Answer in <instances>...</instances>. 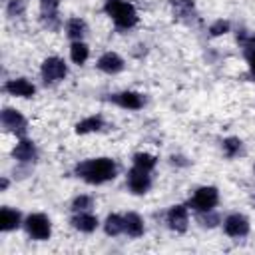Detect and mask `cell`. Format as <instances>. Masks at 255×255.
Instances as JSON below:
<instances>
[{"label":"cell","mask_w":255,"mask_h":255,"mask_svg":"<svg viewBox=\"0 0 255 255\" xmlns=\"http://www.w3.org/2000/svg\"><path fill=\"white\" fill-rule=\"evenodd\" d=\"M157 163V157L153 153H147V151H137L133 155V165L139 167V169H145V171H151Z\"/></svg>","instance_id":"cell-22"},{"label":"cell","mask_w":255,"mask_h":255,"mask_svg":"<svg viewBox=\"0 0 255 255\" xmlns=\"http://www.w3.org/2000/svg\"><path fill=\"white\" fill-rule=\"evenodd\" d=\"M20 225H24L20 211H18V209H12V207H8V205H4V207L0 209V229H2L4 233H8V231L18 229Z\"/></svg>","instance_id":"cell-15"},{"label":"cell","mask_w":255,"mask_h":255,"mask_svg":"<svg viewBox=\"0 0 255 255\" xmlns=\"http://www.w3.org/2000/svg\"><path fill=\"white\" fill-rule=\"evenodd\" d=\"M0 122H2V128L8 131V133H14V135H24L26 129H28V122L26 118L22 116V112H18L16 108H4L0 112Z\"/></svg>","instance_id":"cell-6"},{"label":"cell","mask_w":255,"mask_h":255,"mask_svg":"<svg viewBox=\"0 0 255 255\" xmlns=\"http://www.w3.org/2000/svg\"><path fill=\"white\" fill-rule=\"evenodd\" d=\"M98 70L100 72H104V74H118V72H122L124 70V58L120 56V54H116V52H106V54H102L100 58H98Z\"/></svg>","instance_id":"cell-13"},{"label":"cell","mask_w":255,"mask_h":255,"mask_svg":"<svg viewBox=\"0 0 255 255\" xmlns=\"http://www.w3.org/2000/svg\"><path fill=\"white\" fill-rule=\"evenodd\" d=\"M197 221H199L201 227L211 229V227H215V225L221 223V217L217 213H213V209H211V211H199L197 213Z\"/></svg>","instance_id":"cell-24"},{"label":"cell","mask_w":255,"mask_h":255,"mask_svg":"<svg viewBox=\"0 0 255 255\" xmlns=\"http://www.w3.org/2000/svg\"><path fill=\"white\" fill-rule=\"evenodd\" d=\"M94 207V197L92 195H76L74 201H72V211L78 213V211H90Z\"/></svg>","instance_id":"cell-25"},{"label":"cell","mask_w":255,"mask_h":255,"mask_svg":"<svg viewBox=\"0 0 255 255\" xmlns=\"http://www.w3.org/2000/svg\"><path fill=\"white\" fill-rule=\"evenodd\" d=\"M40 72H42V78L46 84H58L62 82L66 76H68V66L62 58L58 56H48L42 66H40Z\"/></svg>","instance_id":"cell-5"},{"label":"cell","mask_w":255,"mask_h":255,"mask_svg":"<svg viewBox=\"0 0 255 255\" xmlns=\"http://www.w3.org/2000/svg\"><path fill=\"white\" fill-rule=\"evenodd\" d=\"M70 223H72V227L76 231H82V233H92L100 225L98 217L92 215L90 211H78V213H74V217L70 219Z\"/></svg>","instance_id":"cell-14"},{"label":"cell","mask_w":255,"mask_h":255,"mask_svg":"<svg viewBox=\"0 0 255 255\" xmlns=\"http://www.w3.org/2000/svg\"><path fill=\"white\" fill-rule=\"evenodd\" d=\"M74 173L90 185H102L116 177L118 165L112 157H94V159H86V161L78 163Z\"/></svg>","instance_id":"cell-1"},{"label":"cell","mask_w":255,"mask_h":255,"mask_svg":"<svg viewBox=\"0 0 255 255\" xmlns=\"http://www.w3.org/2000/svg\"><path fill=\"white\" fill-rule=\"evenodd\" d=\"M104 231L106 235L110 237H118L126 231V221H124V215H118V213H110L104 221Z\"/></svg>","instance_id":"cell-18"},{"label":"cell","mask_w":255,"mask_h":255,"mask_svg":"<svg viewBox=\"0 0 255 255\" xmlns=\"http://www.w3.org/2000/svg\"><path fill=\"white\" fill-rule=\"evenodd\" d=\"M229 22L227 20H223V18H219V20H215L211 26H209V36H213V38H217V36H223V34H227L229 32Z\"/></svg>","instance_id":"cell-27"},{"label":"cell","mask_w":255,"mask_h":255,"mask_svg":"<svg viewBox=\"0 0 255 255\" xmlns=\"http://www.w3.org/2000/svg\"><path fill=\"white\" fill-rule=\"evenodd\" d=\"M245 60H247V66H249V72H251V76L255 78V46H251V48H245Z\"/></svg>","instance_id":"cell-30"},{"label":"cell","mask_w":255,"mask_h":255,"mask_svg":"<svg viewBox=\"0 0 255 255\" xmlns=\"http://www.w3.org/2000/svg\"><path fill=\"white\" fill-rule=\"evenodd\" d=\"M58 8H60V0H40V10H42V16H48V14H58Z\"/></svg>","instance_id":"cell-29"},{"label":"cell","mask_w":255,"mask_h":255,"mask_svg":"<svg viewBox=\"0 0 255 255\" xmlns=\"http://www.w3.org/2000/svg\"><path fill=\"white\" fill-rule=\"evenodd\" d=\"M6 189H8V179L2 177V181H0V191H6Z\"/></svg>","instance_id":"cell-31"},{"label":"cell","mask_w":255,"mask_h":255,"mask_svg":"<svg viewBox=\"0 0 255 255\" xmlns=\"http://www.w3.org/2000/svg\"><path fill=\"white\" fill-rule=\"evenodd\" d=\"M223 231L229 237H245L249 233V219L241 213H231L223 219Z\"/></svg>","instance_id":"cell-9"},{"label":"cell","mask_w":255,"mask_h":255,"mask_svg":"<svg viewBox=\"0 0 255 255\" xmlns=\"http://www.w3.org/2000/svg\"><path fill=\"white\" fill-rule=\"evenodd\" d=\"M128 187L133 195H143L149 187H151V177H149V171L145 169H139V167H131L128 171Z\"/></svg>","instance_id":"cell-7"},{"label":"cell","mask_w":255,"mask_h":255,"mask_svg":"<svg viewBox=\"0 0 255 255\" xmlns=\"http://www.w3.org/2000/svg\"><path fill=\"white\" fill-rule=\"evenodd\" d=\"M187 209H189L187 205H173V207H169V211L165 213L167 227L173 229L175 233H183V231H187V225H189Z\"/></svg>","instance_id":"cell-8"},{"label":"cell","mask_w":255,"mask_h":255,"mask_svg":"<svg viewBox=\"0 0 255 255\" xmlns=\"http://www.w3.org/2000/svg\"><path fill=\"white\" fill-rule=\"evenodd\" d=\"M104 128V118L102 116H90V118H84L82 122L76 124L74 131L78 135H86V133H94V131H100Z\"/></svg>","instance_id":"cell-16"},{"label":"cell","mask_w":255,"mask_h":255,"mask_svg":"<svg viewBox=\"0 0 255 255\" xmlns=\"http://www.w3.org/2000/svg\"><path fill=\"white\" fill-rule=\"evenodd\" d=\"M110 102L124 108V110H141L143 108V96L133 90H124L114 96H110Z\"/></svg>","instance_id":"cell-10"},{"label":"cell","mask_w":255,"mask_h":255,"mask_svg":"<svg viewBox=\"0 0 255 255\" xmlns=\"http://www.w3.org/2000/svg\"><path fill=\"white\" fill-rule=\"evenodd\" d=\"M12 157L18 161V163H34L38 159V149H36V143L32 139H26L22 137L14 149H12Z\"/></svg>","instance_id":"cell-12"},{"label":"cell","mask_w":255,"mask_h":255,"mask_svg":"<svg viewBox=\"0 0 255 255\" xmlns=\"http://www.w3.org/2000/svg\"><path fill=\"white\" fill-rule=\"evenodd\" d=\"M88 58H90V48H88V44H84L82 40L72 42V46H70V60H72L74 64L82 66V64H86Z\"/></svg>","instance_id":"cell-21"},{"label":"cell","mask_w":255,"mask_h":255,"mask_svg":"<svg viewBox=\"0 0 255 255\" xmlns=\"http://www.w3.org/2000/svg\"><path fill=\"white\" fill-rule=\"evenodd\" d=\"M24 229L26 233L36 239V241H46L50 239L52 235V223H50V217L44 215V213H30L26 219H24Z\"/></svg>","instance_id":"cell-4"},{"label":"cell","mask_w":255,"mask_h":255,"mask_svg":"<svg viewBox=\"0 0 255 255\" xmlns=\"http://www.w3.org/2000/svg\"><path fill=\"white\" fill-rule=\"evenodd\" d=\"M86 32H88V26H86V22H84L82 18H70V20L66 22V36H68L72 42L82 40V38L86 36Z\"/></svg>","instance_id":"cell-19"},{"label":"cell","mask_w":255,"mask_h":255,"mask_svg":"<svg viewBox=\"0 0 255 255\" xmlns=\"http://www.w3.org/2000/svg\"><path fill=\"white\" fill-rule=\"evenodd\" d=\"M26 0H10L8 6H6V14L10 18H18V16H24L26 12Z\"/></svg>","instance_id":"cell-26"},{"label":"cell","mask_w":255,"mask_h":255,"mask_svg":"<svg viewBox=\"0 0 255 255\" xmlns=\"http://www.w3.org/2000/svg\"><path fill=\"white\" fill-rule=\"evenodd\" d=\"M104 10L114 20V24L118 28H131L137 24L135 8H133V4H129L126 0H106Z\"/></svg>","instance_id":"cell-2"},{"label":"cell","mask_w":255,"mask_h":255,"mask_svg":"<svg viewBox=\"0 0 255 255\" xmlns=\"http://www.w3.org/2000/svg\"><path fill=\"white\" fill-rule=\"evenodd\" d=\"M219 203V191L213 185H201L193 191V195L187 201V207L193 211H211Z\"/></svg>","instance_id":"cell-3"},{"label":"cell","mask_w":255,"mask_h":255,"mask_svg":"<svg viewBox=\"0 0 255 255\" xmlns=\"http://www.w3.org/2000/svg\"><path fill=\"white\" fill-rule=\"evenodd\" d=\"M237 42L243 48H251V46H255V34L249 32V30H239L237 32Z\"/></svg>","instance_id":"cell-28"},{"label":"cell","mask_w":255,"mask_h":255,"mask_svg":"<svg viewBox=\"0 0 255 255\" xmlns=\"http://www.w3.org/2000/svg\"><path fill=\"white\" fill-rule=\"evenodd\" d=\"M4 92L14 98H32L36 94V86L28 78H12L4 84Z\"/></svg>","instance_id":"cell-11"},{"label":"cell","mask_w":255,"mask_h":255,"mask_svg":"<svg viewBox=\"0 0 255 255\" xmlns=\"http://www.w3.org/2000/svg\"><path fill=\"white\" fill-rule=\"evenodd\" d=\"M124 221H126V231H124V233H128V235L133 237V239L143 235L145 225H143V219H141L137 213H133V211L126 213V215H124Z\"/></svg>","instance_id":"cell-17"},{"label":"cell","mask_w":255,"mask_h":255,"mask_svg":"<svg viewBox=\"0 0 255 255\" xmlns=\"http://www.w3.org/2000/svg\"><path fill=\"white\" fill-rule=\"evenodd\" d=\"M171 10L179 20H191L195 16L193 0H171Z\"/></svg>","instance_id":"cell-20"},{"label":"cell","mask_w":255,"mask_h":255,"mask_svg":"<svg viewBox=\"0 0 255 255\" xmlns=\"http://www.w3.org/2000/svg\"><path fill=\"white\" fill-rule=\"evenodd\" d=\"M243 149V141L239 137H225L223 139V151L227 157H237Z\"/></svg>","instance_id":"cell-23"}]
</instances>
